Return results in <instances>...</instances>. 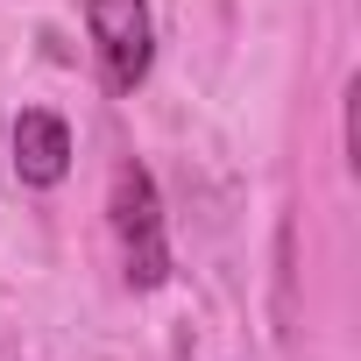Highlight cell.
<instances>
[{"instance_id": "1", "label": "cell", "mask_w": 361, "mask_h": 361, "mask_svg": "<svg viewBox=\"0 0 361 361\" xmlns=\"http://www.w3.org/2000/svg\"><path fill=\"white\" fill-rule=\"evenodd\" d=\"M114 234H121L128 283L135 290H156L170 276V241H163V206H156V185H149L142 163H121L114 170Z\"/></svg>"}, {"instance_id": "2", "label": "cell", "mask_w": 361, "mask_h": 361, "mask_svg": "<svg viewBox=\"0 0 361 361\" xmlns=\"http://www.w3.org/2000/svg\"><path fill=\"white\" fill-rule=\"evenodd\" d=\"M85 29H92V50L106 64V85L135 92L149 78V57H156L149 8H142V0H85Z\"/></svg>"}, {"instance_id": "3", "label": "cell", "mask_w": 361, "mask_h": 361, "mask_svg": "<svg viewBox=\"0 0 361 361\" xmlns=\"http://www.w3.org/2000/svg\"><path fill=\"white\" fill-rule=\"evenodd\" d=\"M15 170H22V185H36V192L64 185V170H71V128H64L57 114L29 106V114L15 121Z\"/></svg>"}]
</instances>
